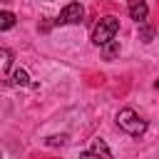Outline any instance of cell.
<instances>
[{"label":"cell","mask_w":159,"mask_h":159,"mask_svg":"<svg viewBox=\"0 0 159 159\" xmlns=\"http://www.w3.org/2000/svg\"><path fill=\"white\" fill-rule=\"evenodd\" d=\"M117 127H119L122 132H127L129 137H142V134L147 132V122H144L132 107H124V109L117 112Z\"/></svg>","instance_id":"obj_1"},{"label":"cell","mask_w":159,"mask_h":159,"mask_svg":"<svg viewBox=\"0 0 159 159\" xmlns=\"http://www.w3.org/2000/svg\"><path fill=\"white\" fill-rule=\"evenodd\" d=\"M117 32H119V20H117L114 15H107V17H102V20L94 25V30H92V42H94L97 47H102V45H107L109 40H114Z\"/></svg>","instance_id":"obj_2"},{"label":"cell","mask_w":159,"mask_h":159,"mask_svg":"<svg viewBox=\"0 0 159 159\" xmlns=\"http://www.w3.org/2000/svg\"><path fill=\"white\" fill-rule=\"evenodd\" d=\"M82 17H84V7L80 5V2H67L62 10H60V15H57V25H77V22H82Z\"/></svg>","instance_id":"obj_3"},{"label":"cell","mask_w":159,"mask_h":159,"mask_svg":"<svg viewBox=\"0 0 159 159\" xmlns=\"http://www.w3.org/2000/svg\"><path fill=\"white\" fill-rule=\"evenodd\" d=\"M80 159H114V157L109 154L104 139H94V142H92V149H84V152L80 154Z\"/></svg>","instance_id":"obj_4"},{"label":"cell","mask_w":159,"mask_h":159,"mask_svg":"<svg viewBox=\"0 0 159 159\" xmlns=\"http://www.w3.org/2000/svg\"><path fill=\"white\" fill-rule=\"evenodd\" d=\"M147 15H149V7H147L144 0H129V17H132V20L144 22Z\"/></svg>","instance_id":"obj_5"},{"label":"cell","mask_w":159,"mask_h":159,"mask_svg":"<svg viewBox=\"0 0 159 159\" xmlns=\"http://www.w3.org/2000/svg\"><path fill=\"white\" fill-rule=\"evenodd\" d=\"M10 67H12V52L7 47H0V80L10 82Z\"/></svg>","instance_id":"obj_6"},{"label":"cell","mask_w":159,"mask_h":159,"mask_svg":"<svg viewBox=\"0 0 159 159\" xmlns=\"http://www.w3.org/2000/svg\"><path fill=\"white\" fill-rule=\"evenodd\" d=\"M10 84H15V87H27V84H30V75H27L25 70H12Z\"/></svg>","instance_id":"obj_7"},{"label":"cell","mask_w":159,"mask_h":159,"mask_svg":"<svg viewBox=\"0 0 159 159\" xmlns=\"http://www.w3.org/2000/svg\"><path fill=\"white\" fill-rule=\"evenodd\" d=\"M99 50H102L104 60H112V57H117V55H119V40H109V42H107V45H102Z\"/></svg>","instance_id":"obj_8"},{"label":"cell","mask_w":159,"mask_h":159,"mask_svg":"<svg viewBox=\"0 0 159 159\" xmlns=\"http://www.w3.org/2000/svg\"><path fill=\"white\" fill-rule=\"evenodd\" d=\"M10 27H15V15L10 10H2L0 12V30H10Z\"/></svg>","instance_id":"obj_9"},{"label":"cell","mask_w":159,"mask_h":159,"mask_svg":"<svg viewBox=\"0 0 159 159\" xmlns=\"http://www.w3.org/2000/svg\"><path fill=\"white\" fill-rule=\"evenodd\" d=\"M139 37H142L144 42H152V40H154V27H149L147 22H139Z\"/></svg>","instance_id":"obj_10"},{"label":"cell","mask_w":159,"mask_h":159,"mask_svg":"<svg viewBox=\"0 0 159 159\" xmlns=\"http://www.w3.org/2000/svg\"><path fill=\"white\" fill-rule=\"evenodd\" d=\"M47 144H65V137H50Z\"/></svg>","instance_id":"obj_11"},{"label":"cell","mask_w":159,"mask_h":159,"mask_svg":"<svg viewBox=\"0 0 159 159\" xmlns=\"http://www.w3.org/2000/svg\"><path fill=\"white\" fill-rule=\"evenodd\" d=\"M0 2H12V0H0Z\"/></svg>","instance_id":"obj_12"},{"label":"cell","mask_w":159,"mask_h":159,"mask_svg":"<svg viewBox=\"0 0 159 159\" xmlns=\"http://www.w3.org/2000/svg\"><path fill=\"white\" fill-rule=\"evenodd\" d=\"M157 87H159V80H157Z\"/></svg>","instance_id":"obj_13"},{"label":"cell","mask_w":159,"mask_h":159,"mask_svg":"<svg viewBox=\"0 0 159 159\" xmlns=\"http://www.w3.org/2000/svg\"><path fill=\"white\" fill-rule=\"evenodd\" d=\"M0 159H2V154H0Z\"/></svg>","instance_id":"obj_14"}]
</instances>
